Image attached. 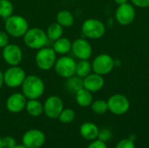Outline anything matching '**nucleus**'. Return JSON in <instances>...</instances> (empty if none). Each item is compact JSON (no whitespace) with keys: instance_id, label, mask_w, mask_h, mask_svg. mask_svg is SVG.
I'll list each match as a JSON object with an SVG mask.
<instances>
[{"instance_id":"nucleus-14","label":"nucleus","mask_w":149,"mask_h":148,"mask_svg":"<svg viewBox=\"0 0 149 148\" xmlns=\"http://www.w3.org/2000/svg\"><path fill=\"white\" fill-rule=\"evenodd\" d=\"M73 55L81 59H89L93 53V48L91 44L85 38H77L72 42V49Z\"/></svg>"},{"instance_id":"nucleus-36","label":"nucleus","mask_w":149,"mask_h":148,"mask_svg":"<svg viewBox=\"0 0 149 148\" xmlns=\"http://www.w3.org/2000/svg\"><path fill=\"white\" fill-rule=\"evenodd\" d=\"M128 138H129L130 140H132L133 141H135V140H136V136H135V135H130Z\"/></svg>"},{"instance_id":"nucleus-21","label":"nucleus","mask_w":149,"mask_h":148,"mask_svg":"<svg viewBox=\"0 0 149 148\" xmlns=\"http://www.w3.org/2000/svg\"><path fill=\"white\" fill-rule=\"evenodd\" d=\"M56 21L62 27H71L74 24V17L70 10H62L58 12Z\"/></svg>"},{"instance_id":"nucleus-37","label":"nucleus","mask_w":149,"mask_h":148,"mask_svg":"<svg viewBox=\"0 0 149 148\" xmlns=\"http://www.w3.org/2000/svg\"><path fill=\"white\" fill-rule=\"evenodd\" d=\"M14 148H27V147H24V146L22 144V145H17V146H16Z\"/></svg>"},{"instance_id":"nucleus-31","label":"nucleus","mask_w":149,"mask_h":148,"mask_svg":"<svg viewBox=\"0 0 149 148\" xmlns=\"http://www.w3.org/2000/svg\"><path fill=\"white\" fill-rule=\"evenodd\" d=\"M132 4L137 8H148L149 0H130Z\"/></svg>"},{"instance_id":"nucleus-30","label":"nucleus","mask_w":149,"mask_h":148,"mask_svg":"<svg viewBox=\"0 0 149 148\" xmlns=\"http://www.w3.org/2000/svg\"><path fill=\"white\" fill-rule=\"evenodd\" d=\"M2 142L3 148H14L17 146L16 140L11 136H5L2 138Z\"/></svg>"},{"instance_id":"nucleus-35","label":"nucleus","mask_w":149,"mask_h":148,"mask_svg":"<svg viewBox=\"0 0 149 148\" xmlns=\"http://www.w3.org/2000/svg\"><path fill=\"white\" fill-rule=\"evenodd\" d=\"M3 72H2V71L0 70V88L2 87V85H3Z\"/></svg>"},{"instance_id":"nucleus-22","label":"nucleus","mask_w":149,"mask_h":148,"mask_svg":"<svg viewBox=\"0 0 149 148\" xmlns=\"http://www.w3.org/2000/svg\"><path fill=\"white\" fill-rule=\"evenodd\" d=\"M84 86H83V79L82 78H80L77 75H73V76H71L70 78L66 79L65 88L68 92L75 94L78 91H79Z\"/></svg>"},{"instance_id":"nucleus-16","label":"nucleus","mask_w":149,"mask_h":148,"mask_svg":"<svg viewBox=\"0 0 149 148\" xmlns=\"http://www.w3.org/2000/svg\"><path fill=\"white\" fill-rule=\"evenodd\" d=\"M105 85V79L103 76L95 72L90 73L83 79V86L91 92H97L100 91Z\"/></svg>"},{"instance_id":"nucleus-1","label":"nucleus","mask_w":149,"mask_h":148,"mask_svg":"<svg viewBox=\"0 0 149 148\" xmlns=\"http://www.w3.org/2000/svg\"><path fill=\"white\" fill-rule=\"evenodd\" d=\"M21 87L22 93L27 99H38L45 92V83L36 75L26 76Z\"/></svg>"},{"instance_id":"nucleus-2","label":"nucleus","mask_w":149,"mask_h":148,"mask_svg":"<svg viewBox=\"0 0 149 148\" xmlns=\"http://www.w3.org/2000/svg\"><path fill=\"white\" fill-rule=\"evenodd\" d=\"M28 29V21L20 15H11L5 19L4 30L9 36L16 38H22Z\"/></svg>"},{"instance_id":"nucleus-19","label":"nucleus","mask_w":149,"mask_h":148,"mask_svg":"<svg viewBox=\"0 0 149 148\" xmlns=\"http://www.w3.org/2000/svg\"><path fill=\"white\" fill-rule=\"evenodd\" d=\"M72 49V41L65 37H61L60 38L54 41L53 50L57 54L65 55L71 51Z\"/></svg>"},{"instance_id":"nucleus-11","label":"nucleus","mask_w":149,"mask_h":148,"mask_svg":"<svg viewBox=\"0 0 149 148\" xmlns=\"http://www.w3.org/2000/svg\"><path fill=\"white\" fill-rule=\"evenodd\" d=\"M44 113L49 119H58L60 113L64 109V103L61 98L56 95L50 96L46 99L44 105Z\"/></svg>"},{"instance_id":"nucleus-33","label":"nucleus","mask_w":149,"mask_h":148,"mask_svg":"<svg viewBox=\"0 0 149 148\" xmlns=\"http://www.w3.org/2000/svg\"><path fill=\"white\" fill-rule=\"evenodd\" d=\"M87 148H108L107 147V144H106V142H103V141H101V140H93L89 145H88V147Z\"/></svg>"},{"instance_id":"nucleus-24","label":"nucleus","mask_w":149,"mask_h":148,"mask_svg":"<svg viewBox=\"0 0 149 148\" xmlns=\"http://www.w3.org/2000/svg\"><path fill=\"white\" fill-rule=\"evenodd\" d=\"M92 71V64L88 61V59H81L76 64L75 75L82 79L89 75Z\"/></svg>"},{"instance_id":"nucleus-23","label":"nucleus","mask_w":149,"mask_h":148,"mask_svg":"<svg viewBox=\"0 0 149 148\" xmlns=\"http://www.w3.org/2000/svg\"><path fill=\"white\" fill-rule=\"evenodd\" d=\"M64 27H62L59 24H58L57 22L51 24L47 29H46V35L49 38V40L52 41H56L57 39L60 38L61 37H63V33H64Z\"/></svg>"},{"instance_id":"nucleus-4","label":"nucleus","mask_w":149,"mask_h":148,"mask_svg":"<svg viewBox=\"0 0 149 148\" xmlns=\"http://www.w3.org/2000/svg\"><path fill=\"white\" fill-rule=\"evenodd\" d=\"M81 31L83 35L89 39H99L105 35L106 26L100 19L88 18L83 22Z\"/></svg>"},{"instance_id":"nucleus-15","label":"nucleus","mask_w":149,"mask_h":148,"mask_svg":"<svg viewBox=\"0 0 149 148\" xmlns=\"http://www.w3.org/2000/svg\"><path fill=\"white\" fill-rule=\"evenodd\" d=\"M27 99L23 93L16 92L11 94L6 100V108L10 113H18L25 108Z\"/></svg>"},{"instance_id":"nucleus-7","label":"nucleus","mask_w":149,"mask_h":148,"mask_svg":"<svg viewBox=\"0 0 149 148\" xmlns=\"http://www.w3.org/2000/svg\"><path fill=\"white\" fill-rule=\"evenodd\" d=\"M108 111L115 115H123L127 113L130 108V101L127 96L116 93L112 95L107 100Z\"/></svg>"},{"instance_id":"nucleus-27","label":"nucleus","mask_w":149,"mask_h":148,"mask_svg":"<svg viewBox=\"0 0 149 148\" xmlns=\"http://www.w3.org/2000/svg\"><path fill=\"white\" fill-rule=\"evenodd\" d=\"M76 114L75 112L71 109V108H64L62 110V112L60 113L59 116L58 117V120L64 124H69L72 123L74 120H75Z\"/></svg>"},{"instance_id":"nucleus-5","label":"nucleus","mask_w":149,"mask_h":148,"mask_svg":"<svg viewBox=\"0 0 149 148\" xmlns=\"http://www.w3.org/2000/svg\"><path fill=\"white\" fill-rule=\"evenodd\" d=\"M57 53L53 48L43 47L38 50L35 56V62L37 66L42 71H48L52 69L57 60Z\"/></svg>"},{"instance_id":"nucleus-3","label":"nucleus","mask_w":149,"mask_h":148,"mask_svg":"<svg viewBox=\"0 0 149 148\" xmlns=\"http://www.w3.org/2000/svg\"><path fill=\"white\" fill-rule=\"evenodd\" d=\"M24 44L33 50H39L45 47L49 42L46 32L40 28H29L23 37Z\"/></svg>"},{"instance_id":"nucleus-18","label":"nucleus","mask_w":149,"mask_h":148,"mask_svg":"<svg viewBox=\"0 0 149 148\" xmlns=\"http://www.w3.org/2000/svg\"><path fill=\"white\" fill-rule=\"evenodd\" d=\"M75 99L77 104L81 107H87L91 106L93 101V92L85 89L84 87L75 93Z\"/></svg>"},{"instance_id":"nucleus-13","label":"nucleus","mask_w":149,"mask_h":148,"mask_svg":"<svg viewBox=\"0 0 149 148\" xmlns=\"http://www.w3.org/2000/svg\"><path fill=\"white\" fill-rule=\"evenodd\" d=\"M2 56L4 62L10 66L18 65L23 59L22 50L15 44H8L5 47H3Z\"/></svg>"},{"instance_id":"nucleus-29","label":"nucleus","mask_w":149,"mask_h":148,"mask_svg":"<svg viewBox=\"0 0 149 148\" xmlns=\"http://www.w3.org/2000/svg\"><path fill=\"white\" fill-rule=\"evenodd\" d=\"M115 148H135V144L134 141H133L129 138H127L120 140L117 143Z\"/></svg>"},{"instance_id":"nucleus-28","label":"nucleus","mask_w":149,"mask_h":148,"mask_svg":"<svg viewBox=\"0 0 149 148\" xmlns=\"http://www.w3.org/2000/svg\"><path fill=\"white\" fill-rule=\"evenodd\" d=\"M112 136H113L112 131L109 128L104 127L102 129H100L97 139L103 141V142H107V141H108V140H110L112 139Z\"/></svg>"},{"instance_id":"nucleus-10","label":"nucleus","mask_w":149,"mask_h":148,"mask_svg":"<svg viewBox=\"0 0 149 148\" xmlns=\"http://www.w3.org/2000/svg\"><path fill=\"white\" fill-rule=\"evenodd\" d=\"M136 17V10L133 4L127 3L124 4L118 5L115 11L116 21L123 26L131 24Z\"/></svg>"},{"instance_id":"nucleus-6","label":"nucleus","mask_w":149,"mask_h":148,"mask_svg":"<svg viewBox=\"0 0 149 148\" xmlns=\"http://www.w3.org/2000/svg\"><path fill=\"white\" fill-rule=\"evenodd\" d=\"M114 67V59L111 55L107 53H102L96 56L92 63V70L93 71V72L101 76L111 73Z\"/></svg>"},{"instance_id":"nucleus-12","label":"nucleus","mask_w":149,"mask_h":148,"mask_svg":"<svg viewBox=\"0 0 149 148\" xmlns=\"http://www.w3.org/2000/svg\"><path fill=\"white\" fill-rule=\"evenodd\" d=\"M45 142V135L38 129L28 130L22 137V144L27 148H40Z\"/></svg>"},{"instance_id":"nucleus-8","label":"nucleus","mask_w":149,"mask_h":148,"mask_svg":"<svg viewBox=\"0 0 149 148\" xmlns=\"http://www.w3.org/2000/svg\"><path fill=\"white\" fill-rule=\"evenodd\" d=\"M76 64L77 62L72 58L69 56H63L57 58L53 67L58 76L67 79L75 75Z\"/></svg>"},{"instance_id":"nucleus-20","label":"nucleus","mask_w":149,"mask_h":148,"mask_svg":"<svg viewBox=\"0 0 149 148\" xmlns=\"http://www.w3.org/2000/svg\"><path fill=\"white\" fill-rule=\"evenodd\" d=\"M24 109L31 117H38L44 113L43 104L38 99H28Z\"/></svg>"},{"instance_id":"nucleus-17","label":"nucleus","mask_w":149,"mask_h":148,"mask_svg":"<svg viewBox=\"0 0 149 148\" xmlns=\"http://www.w3.org/2000/svg\"><path fill=\"white\" fill-rule=\"evenodd\" d=\"M99 127L93 122H85L80 126L79 133L80 135L86 140L93 141L97 140L99 134Z\"/></svg>"},{"instance_id":"nucleus-26","label":"nucleus","mask_w":149,"mask_h":148,"mask_svg":"<svg viewBox=\"0 0 149 148\" xmlns=\"http://www.w3.org/2000/svg\"><path fill=\"white\" fill-rule=\"evenodd\" d=\"M92 111L96 114H104L108 111L107 101L104 99H97L91 104Z\"/></svg>"},{"instance_id":"nucleus-32","label":"nucleus","mask_w":149,"mask_h":148,"mask_svg":"<svg viewBox=\"0 0 149 148\" xmlns=\"http://www.w3.org/2000/svg\"><path fill=\"white\" fill-rule=\"evenodd\" d=\"M9 44V35L6 31H0V48L5 47Z\"/></svg>"},{"instance_id":"nucleus-34","label":"nucleus","mask_w":149,"mask_h":148,"mask_svg":"<svg viewBox=\"0 0 149 148\" xmlns=\"http://www.w3.org/2000/svg\"><path fill=\"white\" fill-rule=\"evenodd\" d=\"M115 3H117L118 5H120V4H124V3H128V0H113Z\"/></svg>"},{"instance_id":"nucleus-25","label":"nucleus","mask_w":149,"mask_h":148,"mask_svg":"<svg viewBox=\"0 0 149 148\" xmlns=\"http://www.w3.org/2000/svg\"><path fill=\"white\" fill-rule=\"evenodd\" d=\"M14 6L10 0H0V17L7 18L13 15Z\"/></svg>"},{"instance_id":"nucleus-38","label":"nucleus","mask_w":149,"mask_h":148,"mask_svg":"<svg viewBox=\"0 0 149 148\" xmlns=\"http://www.w3.org/2000/svg\"><path fill=\"white\" fill-rule=\"evenodd\" d=\"M0 148H3V142H2V138H0Z\"/></svg>"},{"instance_id":"nucleus-9","label":"nucleus","mask_w":149,"mask_h":148,"mask_svg":"<svg viewBox=\"0 0 149 148\" xmlns=\"http://www.w3.org/2000/svg\"><path fill=\"white\" fill-rule=\"evenodd\" d=\"M26 75L18 65L10 66L3 72V83L10 88H17L22 85Z\"/></svg>"}]
</instances>
